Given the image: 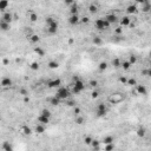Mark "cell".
Instances as JSON below:
<instances>
[{
    "instance_id": "obj_19",
    "label": "cell",
    "mask_w": 151,
    "mask_h": 151,
    "mask_svg": "<svg viewBox=\"0 0 151 151\" xmlns=\"http://www.w3.org/2000/svg\"><path fill=\"white\" fill-rule=\"evenodd\" d=\"M2 150L4 151H13V147L9 144V142L2 143Z\"/></svg>"
},
{
    "instance_id": "obj_55",
    "label": "cell",
    "mask_w": 151,
    "mask_h": 151,
    "mask_svg": "<svg viewBox=\"0 0 151 151\" xmlns=\"http://www.w3.org/2000/svg\"><path fill=\"white\" fill-rule=\"evenodd\" d=\"M142 75H143V76H147V70H143V71H142Z\"/></svg>"
},
{
    "instance_id": "obj_47",
    "label": "cell",
    "mask_w": 151,
    "mask_h": 151,
    "mask_svg": "<svg viewBox=\"0 0 151 151\" xmlns=\"http://www.w3.org/2000/svg\"><path fill=\"white\" fill-rule=\"evenodd\" d=\"M115 32H116V34H122V33H123V27L122 26L117 27V28L115 30Z\"/></svg>"
},
{
    "instance_id": "obj_1",
    "label": "cell",
    "mask_w": 151,
    "mask_h": 151,
    "mask_svg": "<svg viewBox=\"0 0 151 151\" xmlns=\"http://www.w3.org/2000/svg\"><path fill=\"white\" fill-rule=\"evenodd\" d=\"M70 94H71V93H70V91H69L67 87H63V86H60V87L57 90L56 96H57L60 100H62V99H65V100H66L67 98L70 97Z\"/></svg>"
},
{
    "instance_id": "obj_18",
    "label": "cell",
    "mask_w": 151,
    "mask_h": 151,
    "mask_svg": "<svg viewBox=\"0 0 151 151\" xmlns=\"http://www.w3.org/2000/svg\"><path fill=\"white\" fill-rule=\"evenodd\" d=\"M70 12H71V15H76V14H78V5L73 2L71 5V8H70Z\"/></svg>"
},
{
    "instance_id": "obj_12",
    "label": "cell",
    "mask_w": 151,
    "mask_h": 151,
    "mask_svg": "<svg viewBox=\"0 0 151 151\" xmlns=\"http://www.w3.org/2000/svg\"><path fill=\"white\" fill-rule=\"evenodd\" d=\"M145 133H147V130H145L144 126H139V128L136 130V135H137L139 138H143L145 136Z\"/></svg>"
},
{
    "instance_id": "obj_16",
    "label": "cell",
    "mask_w": 151,
    "mask_h": 151,
    "mask_svg": "<svg viewBox=\"0 0 151 151\" xmlns=\"http://www.w3.org/2000/svg\"><path fill=\"white\" fill-rule=\"evenodd\" d=\"M1 86L2 87H9V86H12V80L9 79V78H4V79L1 80Z\"/></svg>"
},
{
    "instance_id": "obj_13",
    "label": "cell",
    "mask_w": 151,
    "mask_h": 151,
    "mask_svg": "<svg viewBox=\"0 0 151 151\" xmlns=\"http://www.w3.org/2000/svg\"><path fill=\"white\" fill-rule=\"evenodd\" d=\"M131 24V20H130L129 17H123L120 19V26L122 27H125V26H130Z\"/></svg>"
},
{
    "instance_id": "obj_51",
    "label": "cell",
    "mask_w": 151,
    "mask_h": 151,
    "mask_svg": "<svg viewBox=\"0 0 151 151\" xmlns=\"http://www.w3.org/2000/svg\"><path fill=\"white\" fill-rule=\"evenodd\" d=\"M147 76L148 77H151V67H149L147 70Z\"/></svg>"
},
{
    "instance_id": "obj_44",
    "label": "cell",
    "mask_w": 151,
    "mask_h": 151,
    "mask_svg": "<svg viewBox=\"0 0 151 151\" xmlns=\"http://www.w3.org/2000/svg\"><path fill=\"white\" fill-rule=\"evenodd\" d=\"M89 84H90V86H92V87H97V86H98V81H97V80H94V79H92V80H90V81H89Z\"/></svg>"
},
{
    "instance_id": "obj_39",
    "label": "cell",
    "mask_w": 151,
    "mask_h": 151,
    "mask_svg": "<svg viewBox=\"0 0 151 151\" xmlns=\"http://www.w3.org/2000/svg\"><path fill=\"white\" fill-rule=\"evenodd\" d=\"M45 21H46V25H47V26H50V25H52V24H53V22L56 21V20H54V19L52 18V17H47Z\"/></svg>"
},
{
    "instance_id": "obj_52",
    "label": "cell",
    "mask_w": 151,
    "mask_h": 151,
    "mask_svg": "<svg viewBox=\"0 0 151 151\" xmlns=\"http://www.w3.org/2000/svg\"><path fill=\"white\" fill-rule=\"evenodd\" d=\"M24 102H25V103H28V102H30V98H28V97H25V98H24Z\"/></svg>"
},
{
    "instance_id": "obj_2",
    "label": "cell",
    "mask_w": 151,
    "mask_h": 151,
    "mask_svg": "<svg viewBox=\"0 0 151 151\" xmlns=\"http://www.w3.org/2000/svg\"><path fill=\"white\" fill-rule=\"evenodd\" d=\"M110 25H111V24H110L109 21H106L105 19H97V20H96V22H94V26H96V28H97V30H99V31H103V30L107 28Z\"/></svg>"
},
{
    "instance_id": "obj_42",
    "label": "cell",
    "mask_w": 151,
    "mask_h": 151,
    "mask_svg": "<svg viewBox=\"0 0 151 151\" xmlns=\"http://www.w3.org/2000/svg\"><path fill=\"white\" fill-rule=\"evenodd\" d=\"M89 11L91 12V13H96V12H97V6H96L94 4H92V5H91V6L89 7Z\"/></svg>"
},
{
    "instance_id": "obj_25",
    "label": "cell",
    "mask_w": 151,
    "mask_h": 151,
    "mask_svg": "<svg viewBox=\"0 0 151 151\" xmlns=\"http://www.w3.org/2000/svg\"><path fill=\"white\" fill-rule=\"evenodd\" d=\"M8 1H6V0H1L0 1V11H5V9L8 7Z\"/></svg>"
},
{
    "instance_id": "obj_57",
    "label": "cell",
    "mask_w": 151,
    "mask_h": 151,
    "mask_svg": "<svg viewBox=\"0 0 151 151\" xmlns=\"http://www.w3.org/2000/svg\"><path fill=\"white\" fill-rule=\"evenodd\" d=\"M150 67H151V62H150Z\"/></svg>"
},
{
    "instance_id": "obj_30",
    "label": "cell",
    "mask_w": 151,
    "mask_h": 151,
    "mask_svg": "<svg viewBox=\"0 0 151 151\" xmlns=\"http://www.w3.org/2000/svg\"><path fill=\"white\" fill-rule=\"evenodd\" d=\"M98 69H99V71H105V70L107 69V63H106V62L99 63V65H98Z\"/></svg>"
},
{
    "instance_id": "obj_48",
    "label": "cell",
    "mask_w": 151,
    "mask_h": 151,
    "mask_svg": "<svg viewBox=\"0 0 151 151\" xmlns=\"http://www.w3.org/2000/svg\"><path fill=\"white\" fill-rule=\"evenodd\" d=\"M80 21L83 22V24H86V22H89V18L87 17H84V18L80 19Z\"/></svg>"
},
{
    "instance_id": "obj_23",
    "label": "cell",
    "mask_w": 151,
    "mask_h": 151,
    "mask_svg": "<svg viewBox=\"0 0 151 151\" xmlns=\"http://www.w3.org/2000/svg\"><path fill=\"white\" fill-rule=\"evenodd\" d=\"M92 43H93V45H96V46H99V45L103 44V39L100 38V37H93Z\"/></svg>"
},
{
    "instance_id": "obj_43",
    "label": "cell",
    "mask_w": 151,
    "mask_h": 151,
    "mask_svg": "<svg viewBox=\"0 0 151 151\" xmlns=\"http://www.w3.org/2000/svg\"><path fill=\"white\" fill-rule=\"evenodd\" d=\"M19 94H21V96H24V97H27V96H28V91H27L26 89H20Z\"/></svg>"
},
{
    "instance_id": "obj_31",
    "label": "cell",
    "mask_w": 151,
    "mask_h": 151,
    "mask_svg": "<svg viewBox=\"0 0 151 151\" xmlns=\"http://www.w3.org/2000/svg\"><path fill=\"white\" fill-rule=\"evenodd\" d=\"M30 40H31V43H33V44H36V43H39V36H37V34H32L31 37H30Z\"/></svg>"
},
{
    "instance_id": "obj_24",
    "label": "cell",
    "mask_w": 151,
    "mask_h": 151,
    "mask_svg": "<svg viewBox=\"0 0 151 151\" xmlns=\"http://www.w3.org/2000/svg\"><path fill=\"white\" fill-rule=\"evenodd\" d=\"M9 27H11V26H9V24H7V22L2 21V20L0 21V28H1L2 31H8Z\"/></svg>"
},
{
    "instance_id": "obj_17",
    "label": "cell",
    "mask_w": 151,
    "mask_h": 151,
    "mask_svg": "<svg viewBox=\"0 0 151 151\" xmlns=\"http://www.w3.org/2000/svg\"><path fill=\"white\" fill-rule=\"evenodd\" d=\"M50 104L53 105V106H58V105L60 104V99H59L57 96H54V97H52L50 99Z\"/></svg>"
},
{
    "instance_id": "obj_14",
    "label": "cell",
    "mask_w": 151,
    "mask_h": 151,
    "mask_svg": "<svg viewBox=\"0 0 151 151\" xmlns=\"http://www.w3.org/2000/svg\"><path fill=\"white\" fill-rule=\"evenodd\" d=\"M38 123H39V124H43V125L49 124V123H50V118H47V117H45V116L40 115L39 117H38Z\"/></svg>"
},
{
    "instance_id": "obj_32",
    "label": "cell",
    "mask_w": 151,
    "mask_h": 151,
    "mask_svg": "<svg viewBox=\"0 0 151 151\" xmlns=\"http://www.w3.org/2000/svg\"><path fill=\"white\" fill-rule=\"evenodd\" d=\"M40 115L45 116V117H47V118H51V112H50V110H47V109H43L41 112H40Z\"/></svg>"
},
{
    "instance_id": "obj_26",
    "label": "cell",
    "mask_w": 151,
    "mask_h": 151,
    "mask_svg": "<svg viewBox=\"0 0 151 151\" xmlns=\"http://www.w3.org/2000/svg\"><path fill=\"white\" fill-rule=\"evenodd\" d=\"M112 66L113 67H122V62H120L118 58H115V59H112Z\"/></svg>"
},
{
    "instance_id": "obj_6",
    "label": "cell",
    "mask_w": 151,
    "mask_h": 151,
    "mask_svg": "<svg viewBox=\"0 0 151 151\" xmlns=\"http://www.w3.org/2000/svg\"><path fill=\"white\" fill-rule=\"evenodd\" d=\"M60 85H62V80L59 79V78L47 81V86H49L50 89H59V87H60Z\"/></svg>"
},
{
    "instance_id": "obj_29",
    "label": "cell",
    "mask_w": 151,
    "mask_h": 151,
    "mask_svg": "<svg viewBox=\"0 0 151 151\" xmlns=\"http://www.w3.org/2000/svg\"><path fill=\"white\" fill-rule=\"evenodd\" d=\"M131 66H132V65L130 64L129 60H123V62H122V67H123V70H129Z\"/></svg>"
},
{
    "instance_id": "obj_38",
    "label": "cell",
    "mask_w": 151,
    "mask_h": 151,
    "mask_svg": "<svg viewBox=\"0 0 151 151\" xmlns=\"http://www.w3.org/2000/svg\"><path fill=\"white\" fill-rule=\"evenodd\" d=\"M113 149H115V144L112 143V144H107V145H105L104 151H113Z\"/></svg>"
},
{
    "instance_id": "obj_56",
    "label": "cell",
    "mask_w": 151,
    "mask_h": 151,
    "mask_svg": "<svg viewBox=\"0 0 151 151\" xmlns=\"http://www.w3.org/2000/svg\"><path fill=\"white\" fill-rule=\"evenodd\" d=\"M149 57L151 58V51H150V52H149Z\"/></svg>"
},
{
    "instance_id": "obj_49",
    "label": "cell",
    "mask_w": 151,
    "mask_h": 151,
    "mask_svg": "<svg viewBox=\"0 0 151 151\" xmlns=\"http://www.w3.org/2000/svg\"><path fill=\"white\" fill-rule=\"evenodd\" d=\"M66 105L67 106H73V105H75V102H73V100H67Z\"/></svg>"
},
{
    "instance_id": "obj_28",
    "label": "cell",
    "mask_w": 151,
    "mask_h": 151,
    "mask_svg": "<svg viewBox=\"0 0 151 151\" xmlns=\"http://www.w3.org/2000/svg\"><path fill=\"white\" fill-rule=\"evenodd\" d=\"M47 66L53 70V69H57V67L59 66V64H58V62H56V60H51V62L47 63Z\"/></svg>"
},
{
    "instance_id": "obj_11",
    "label": "cell",
    "mask_w": 151,
    "mask_h": 151,
    "mask_svg": "<svg viewBox=\"0 0 151 151\" xmlns=\"http://www.w3.org/2000/svg\"><path fill=\"white\" fill-rule=\"evenodd\" d=\"M137 11H138V8H137V6H136L135 4L130 5V6L126 7V13H128V14H135V13H137Z\"/></svg>"
},
{
    "instance_id": "obj_27",
    "label": "cell",
    "mask_w": 151,
    "mask_h": 151,
    "mask_svg": "<svg viewBox=\"0 0 151 151\" xmlns=\"http://www.w3.org/2000/svg\"><path fill=\"white\" fill-rule=\"evenodd\" d=\"M34 53H37L39 57H44L45 56V51L41 47H34Z\"/></svg>"
},
{
    "instance_id": "obj_34",
    "label": "cell",
    "mask_w": 151,
    "mask_h": 151,
    "mask_svg": "<svg viewBox=\"0 0 151 151\" xmlns=\"http://www.w3.org/2000/svg\"><path fill=\"white\" fill-rule=\"evenodd\" d=\"M28 19H30L32 22H36L37 20H38V15H37L34 12H31V13H30V18Z\"/></svg>"
},
{
    "instance_id": "obj_58",
    "label": "cell",
    "mask_w": 151,
    "mask_h": 151,
    "mask_svg": "<svg viewBox=\"0 0 151 151\" xmlns=\"http://www.w3.org/2000/svg\"><path fill=\"white\" fill-rule=\"evenodd\" d=\"M122 151H124V150H122Z\"/></svg>"
},
{
    "instance_id": "obj_4",
    "label": "cell",
    "mask_w": 151,
    "mask_h": 151,
    "mask_svg": "<svg viewBox=\"0 0 151 151\" xmlns=\"http://www.w3.org/2000/svg\"><path fill=\"white\" fill-rule=\"evenodd\" d=\"M124 99V97L122 96L120 93H115V94H111L110 97L107 98V100L111 103V104H118V103H120L122 100Z\"/></svg>"
},
{
    "instance_id": "obj_22",
    "label": "cell",
    "mask_w": 151,
    "mask_h": 151,
    "mask_svg": "<svg viewBox=\"0 0 151 151\" xmlns=\"http://www.w3.org/2000/svg\"><path fill=\"white\" fill-rule=\"evenodd\" d=\"M36 132H37V133H39V135L44 133V132H45V125H43V124H38V125L36 126Z\"/></svg>"
},
{
    "instance_id": "obj_15",
    "label": "cell",
    "mask_w": 151,
    "mask_h": 151,
    "mask_svg": "<svg viewBox=\"0 0 151 151\" xmlns=\"http://www.w3.org/2000/svg\"><path fill=\"white\" fill-rule=\"evenodd\" d=\"M105 20L109 21L110 24H113V22L117 21V15L116 14H107L106 17H105Z\"/></svg>"
},
{
    "instance_id": "obj_53",
    "label": "cell",
    "mask_w": 151,
    "mask_h": 151,
    "mask_svg": "<svg viewBox=\"0 0 151 151\" xmlns=\"http://www.w3.org/2000/svg\"><path fill=\"white\" fill-rule=\"evenodd\" d=\"M8 64V59H4V65H7Z\"/></svg>"
},
{
    "instance_id": "obj_50",
    "label": "cell",
    "mask_w": 151,
    "mask_h": 151,
    "mask_svg": "<svg viewBox=\"0 0 151 151\" xmlns=\"http://www.w3.org/2000/svg\"><path fill=\"white\" fill-rule=\"evenodd\" d=\"M75 113H76V115H79V113H80V109H79V107H75Z\"/></svg>"
},
{
    "instance_id": "obj_10",
    "label": "cell",
    "mask_w": 151,
    "mask_h": 151,
    "mask_svg": "<svg viewBox=\"0 0 151 151\" xmlns=\"http://www.w3.org/2000/svg\"><path fill=\"white\" fill-rule=\"evenodd\" d=\"M80 18L78 14H76V15H70V18H69V22L71 24V25H77L78 22H79Z\"/></svg>"
},
{
    "instance_id": "obj_20",
    "label": "cell",
    "mask_w": 151,
    "mask_h": 151,
    "mask_svg": "<svg viewBox=\"0 0 151 151\" xmlns=\"http://www.w3.org/2000/svg\"><path fill=\"white\" fill-rule=\"evenodd\" d=\"M113 141H115V138L112 137V136H106V137H104V139H103V143L105 145H107V144H112Z\"/></svg>"
},
{
    "instance_id": "obj_33",
    "label": "cell",
    "mask_w": 151,
    "mask_h": 151,
    "mask_svg": "<svg viewBox=\"0 0 151 151\" xmlns=\"http://www.w3.org/2000/svg\"><path fill=\"white\" fill-rule=\"evenodd\" d=\"M92 141H93V138L91 137V136H85L84 137V143L86 144V145H91Z\"/></svg>"
},
{
    "instance_id": "obj_36",
    "label": "cell",
    "mask_w": 151,
    "mask_h": 151,
    "mask_svg": "<svg viewBox=\"0 0 151 151\" xmlns=\"http://www.w3.org/2000/svg\"><path fill=\"white\" fill-rule=\"evenodd\" d=\"M30 67H31V70H33V71H37V70L39 69V64L37 62H33V63H31Z\"/></svg>"
},
{
    "instance_id": "obj_45",
    "label": "cell",
    "mask_w": 151,
    "mask_h": 151,
    "mask_svg": "<svg viewBox=\"0 0 151 151\" xmlns=\"http://www.w3.org/2000/svg\"><path fill=\"white\" fill-rule=\"evenodd\" d=\"M91 97L93 98V99L98 98V97H99V92H98V91H96V90H93V91H92V93H91Z\"/></svg>"
},
{
    "instance_id": "obj_54",
    "label": "cell",
    "mask_w": 151,
    "mask_h": 151,
    "mask_svg": "<svg viewBox=\"0 0 151 151\" xmlns=\"http://www.w3.org/2000/svg\"><path fill=\"white\" fill-rule=\"evenodd\" d=\"M100 150V147H97V148H93V151H99Z\"/></svg>"
},
{
    "instance_id": "obj_35",
    "label": "cell",
    "mask_w": 151,
    "mask_h": 151,
    "mask_svg": "<svg viewBox=\"0 0 151 151\" xmlns=\"http://www.w3.org/2000/svg\"><path fill=\"white\" fill-rule=\"evenodd\" d=\"M75 122H76V124L81 125V124H83V123H84V118H83L81 116H78V117H76Z\"/></svg>"
},
{
    "instance_id": "obj_40",
    "label": "cell",
    "mask_w": 151,
    "mask_h": 151,
    "mask_svg": "<svg viewBox=\"0 0 151 151\" xmlns=\"http://www.w3.org/2000/svg\"><path fill=\"white\" fill-rule=\"evenodd\" d=\"M129 62H130V64H131V65H133V64H136V62H137V58L131 54V56L129 57Z\"/></svg>"
},
{
    "instance_id": "obj_8",
    "label": "cell",
    "mask_w": 151,
    "mask_h": 151,
    "mask_svg": "<svg viewBox=\"0 0 151 151\" xmlns=\"http://www.w3.org/2000/svg\"><path fill=\"white\" fill-rule=\"evenodd\" d=\"M1 20H2V21H5V22H7V24H11V21L13 20V14L9 13V12H6V13H4V15H2Z\"/></svg>"
},
{
    "instance_id": "obj_46",
    "label": "cell",
    "mask_w": 151,
    "mask_h": 151,
    "mask_svg": "<svg viewBox=\"0 0 151 151\" xmlns=\"http://www.w3.org/2000/svg\"><path fill=\"white\" fill-rule=\"evenodd\" d=\"M119 83H120V84H123V85L128 84V79H126L125 77H120V78H119Z\"/></svg>"
},
{
    "instance_id": "obj_21",
    "label": "cell",
    "mask_w": 151,
    "mask_h": 151,
    "mask_svg": "<svg viewBox=\"0 0 151 151\" xmlns=\"http://www.w3.org/2000/svg\"><path fill=\"white\" fill-rule=\"evenodd\" d=\"M21 131H22V133H24L25 136H30V135L32 133V129H31V128H28V126H26V125L21 128Z\"/></svg>"
},
{
    "instance_id": "obj_41",
    "label": "cell",
    "mask_w": 151,
    "mask_h": 151,
    "mask_svg": "<svg viewBox=\"0 0 151 151\" xmlns=\"http://www.w3.org/2000/svg\"><path fill=\"white\" fill-rule=\"evenodd\" d=\"M99 145H100V142H99L98 139H93L92 143H91V147L92 148H97V147H99Z\"/></svg>"
},
{
    "instance_id": "obj_5",
    "label": "cell",
    "mask_w": 151,
    "mask_h": 151,
    "mask_svg": "<svg viewBox=\"0 0 151 151\" xmlns=\"http://www.w3.org/2000/svg\"><path fill=\"white\" fill-rule=\"evenodd\" d=\"M107 113V107L105 104H99L97 106V116L98 117H104Z\"/></svg>"
},
{
    "instance_id": "obj_3",
    "label": "cell",
    "mask_w": 151,
    "mask_h": 151,
    "mask_svg": "<svg viewBox=\"0 0 151 151\" xmlns=\"http://www.w3.org/2000/svg\"><path fill=\"white\" fill-rule=\"evenodd\" d=\"M85 90V84L81 81V80H77L75 81V84H73V90H72V92L76 94L80 93L81 91H84Z\"/></svg>"
},
{
    "instance_id": "obj_37",
    "label": "cell",
    "mask_w": 151,
    "mask_h": 151,
    "mask_svg": "<svg viewBox=\"0 0 151 151\" xmlns=\"http://www.w3.org/2000/svg\"><path fill=\"white\" fill-rule=\"evenodd\" d=\"M128 85H130V86H137V81L133 78H130V79H128Z\"/></svg>"
},
{
    "instance_id": "obj_9",
    "label": "cell",
    "mask_w": 151,
    "mask_h": 151,
    "mask_svg": "<svg viewBox=\"0 0 151 151\" xmlns=\"http://www.w3.org/2000/svg\"><path fill=\"white\" fill-rule=\"evenodd\" d=\"M136 91H137L138 94H142V96H145L148 93V90L144 85H137L136 86Z\"/></svg>"
},
{
    "instance_id": "obj_7",
    "label": "cell",
    "mask_w": 151,
    "mask_h": 151,
    "mask_svg": "<svg viewBox=\"0 0 151 151\" xmlns=\"http://www.w3.org/2000/svg\"><path fill=\"white\" fill-rule=\"evenodd\" d=\"M58 22L57 21H54L52 25H50V26H47V32H49L50 34H56L58 31Z\"/></svg>"
}]
</instances>
